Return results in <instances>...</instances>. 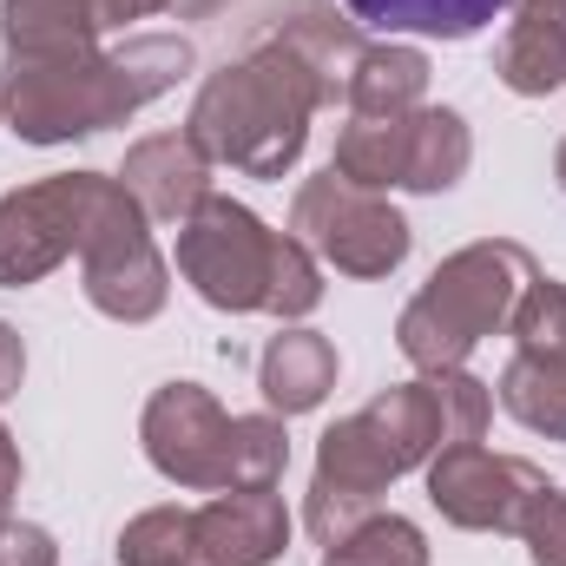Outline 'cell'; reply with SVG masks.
<instances>
[{
    "mask_svg": "<svg viewBox=\"0 0 566 566\" xmlns=\"http://www.w3.org/2000/svg\"><path fill=\"white\" fill-rule=\"evenodd\" d=\"M329 106L323 73L283 40L264 20L251 27L244 53L224 60L218 73H205L185 133L211 165H231L244 178H283L303 145H310V119Z\"/></svg>",
    "mask_w": 566,
    "mask_h": 566,
    "instance_id": "cell-1",
    "label": "cell"
},
{
    "mask_svg": "<svg viewBox=\"0 0 566 566\" xmlns=\"http://www.w3.org/2000/svg\"><path fill=\"white\" fill-rule=\"evenodd\" d=\"M191 66H198V53L185 33H133L113 53L86 46V53L7 60L0 99H7V126L27 145H66L93 139L106 126H126L139 106L171 93Z\"/></svg>",
    "mask_w": 566,
    "mask_h": 566,
    "instance_id": "cell-2",
    "label": "cell"
},
{
    "mask_svg": "<svg viewBox=\"0 0 566 566\" xmlns=\"http://www.w3.org/2000/svg\"><path fill=\"white\" fill-rule=\"evenodd\" d=\"M534 277V258L507 238H481V244H461L454 258L434 264V277L409 296V310L396 316V343L402 356L434 376V369H461L474 356L481 336L507 329L521 290Z\"/></svg>",
    "mask_w": 566,
    "mask_h": 566,
    "instance_id": "cell-3",
    "label": "cell"
},
{
    "mask_svg": "<svg viewBox=\"0 0 566 566\" xmlns=\"http://www.w3.org/2000/svg\"><path fill=\"white\" fill-rule=\"evenodd\" d=\"M80 277H86V303L113 323H151L171 296V271L151 244V218L106 171L93 185V211H86V238H80Z\"/></svg>",
    "mask_w": 566,
    "mask_h": 566,
    "instance_id": "cell-4",
    "label": "cell"
},
{
    "mask_svg": "<svg viewBox=\"0 0 566 566\" xmlns=\"http://www.w3.org/2000/svg\"><path fill=\"white\" fill-rule=\"evenodd\" d=\"M290 231H271L251 205L238 198H205L185 224H178V277L191 283L211 310L224 316H251L271 303V271Z\"/></svg>",
    "mask_w": 566,
    "mask_h": 566,
    "instance_id": "cell-5",
    "label": "cell"
},
{
    "mask_svg": "<svg viewBox=\"0 0 566 566\" xmlns=\"http://www.w3.org/2000/svg\"><path fill=\"white\" fill-rule=\"evenodd\" d=\"M290 238H303L316 251V264H329L343 277H389L409 258V218L382 191L349 185L336 165L303 178V191L290 205Z\"/></svg>",
    "mask_w": 566,
    "mask_h": 566,
    "instance_id": "cell-6",
    "label": "cell"
},
{
    "mask_svg": "<svg viewBox=\"0 0 566 566\" xmlns=\"http://www.w3.org/2000/svg\"><path fill=\"white\" fill-rule=\"evenodd\" d=\"M402 474L396 448L382 441V428L363 409L343 416L336 428H323L316 441V474H310V501H303V527L316 547H336L356 521L376 514V501L389 494V481Z\"/></svg>",
    "mask_w": 566,
    "mask_h": 566,
    "instance_id": "cell-7",
    "label": "cell"
},
{
    "mask_svg": "<svg viewBox=\"0 0 566 566\" xmlns=\"http://www.w3.org/2000/svg\"><path fill=\"white\" fill-rule=\"evenodd\" d=\"M547 488L554 481L534 461L488 454L481 441H454L428 461V501L441 507V521H454L468 534H521Z\"/></svg>",
    "mask_w": 566,
    "mask_h": 566,
    "instance_id": "cell-8",
    "label": "cell"
},
{
    "mask_svg": "<svg viewBox=\"0 0 566 566\" xmlns=\"http://www.w3.org/2000/svg\"><path fill=\"white\" fill-rule=\"evenodd\" d=\"M99 171H53L0 198V290H27L66 258H80Z\"/></svg>",
    "mask_w": 566,
    "mask_h": 566,
    "instance_id": "cell-9",
    "label": "cell"
},
{
    "mask_svg": "<svg viewBox=\"0 0 566 566\" xmlns=\"http://www.w3.org/2000/svg\"><path fill=\"white\" fill-rule=\"evenodd\" d=\"M139 441H145V461L171 488H191V494H218L224 488L231 416L218 409L211 389H198V382L151 389V402H145V416H139Z\"/></svg>",
    "mask_w": 566,
    "mask_h": 566,
    "instance_id": "cell-10",
    "label": "cell"
},
{
    "mask_svg": "<svg viewBox=\"0 0 566 566\" xmlns=\"http://www.w3.org/2000/svg\"><path fill=\"white\" fill-rule=\"evenodd\" d=\"M290 547L277 488H224L198 507V566H271Z\"/></svg>",
    "mask_w": 566,
    "mask_h": 566,
    "instance_id": "cell-11",
    "label": "cell"
},
{
    "mask_svg": "<svg viewBox=\"0 0 566 566\" xmlns=\"http://www.w3.org/2000/svg\"><path fill=\"white\" fill-rule=\"evenodd\" d=\"M119 185L139 198L151 224H185L211 198V158L191 145V133H151L126 151Z\"/></svg>",
    "mask_w": 566,
    "mask_h": 566,
    "instance_id": "cell-12",
    "label": "cell"
},
{
    "mask_svg": "<svg viewBox=\"0 0 566 566\" xmlns=\"http://www.w3.org/2000/svg\"><path fill=\"white\" fill-rule=\"evenodd\" d=\"M507 33L494 53V73L521 99H547L566 80V0H514Z\"/></svg>",
    "mask_w": 566,
    "mask_h": 566,
    "instance_id": "cell-13",
    "label": "cell"
},
{
    "mask_svg": "<svg viewBox=\"0 0 566 566\" xmlns=\"http://www.w3.org/2000/svg\"><path fill=\"white\" fill-rule=\"evenodd\" d=\"M258 389L271 402V416H310L329 402L336 389V343L303 329V323H283L277 336L264 343V363H258Z\"/></svg>",
    "mask_w": 566,
    "mask_h": 566,
    "instance_id": "cell-14",
    "label": "cell"
},
{
    "mask_svg": "<svg viewBox=\"0 0 566 566\" xmlns=\"http://www.w3.org/2000/svg\"><path fill=\"white\" fill-rule=\"evenodd\" d=\"M271 33H283L316 73H323V86H329V106L336 99H349V73H356V60H363V27L349 20V13H336L329 0H277V7H264L258 13Z\"/></svg>",
    "mask_w": 566,
    "mask_h": 566,
    "instance_id": "cell-15",
    "label": "cell"
},
{
    "mask_svg": "<svg viewBox=\"0 0 566 566\" xmlns=\"http://www.w3.org/2000/svg\"><path fill=\"white\" fill-rule=\"evenodd\" d=\"M99 33H106L99 0H0V46H7V60L86 53V46H99Z\"/></svg>",
    "mask_w": 566,
    "mask_h": 566,
    "instance_id": "cell-16",
    "label": "cell"
},
{
    "mask_svg": "<svg viewBox=\"0 0 566 566\" xmlns=\"http://www.w3.org/2000/svg\"><path fill=\"white\" fill-rule=\"evenodd\" d=\"M356 27L376 33H422V40H474L514 0H343Z\"/></svg>",
    "mask_w": 566,
    "mask_h": 566,
    "instance_id": "cell-17",
    "label": "cell"
},
{
    "mask_svg": "<svg viewBox=\"0 0 566 566\" xmlns=\"http://www.w3.org/2000/svg\"><path fill=\"white\" fill-rule=\"evenodd\" d=\"M422 113V106H416ZM416 113H389V119H349L336 133V171L363 191H396L409 178V139H416Z\"/></svg>",
    "mask_w": 566,
    "mask_h": 566,
    "instance_id": "cell-18",
    "label": "cell"
},
{
    "mask_svg": "<svg viewBox=\"0 0 566 566\" xmlns=\"http://www.w3.org/2000/svg\"><path fill=\"white\" fill-rule=\"evenodd\" d=\"M428 93V53L422 46H363L356 73H349V119H389V113H416Z\"/></svg>",
    "mask_w": 566,
    "mask_h": 566,
    "instance_id": "cell-19",
    "label": "cell"
},
{
    "mask_svg": "<svg viewBox=\"0 0 566 566\" xmlns=\"http://www.w3.org/2000/svg\"><path fill=\"white\" fill-rule=\"evenodd\" d=\"M494 396L521 428H534L547 441H566V356H521L514 349Z\"/></svg>",
    "mask_w": 566,
    "mask_h": 566,
    "instance_id": "cell-20",
    "label": "cell"
},
{
    "mask_svg": "<svg viewBox=\"0 0 566 566\" xmlns=\"http://www.w3.org/2000/svg\"><path fill=\"white\" fill-rule=\"evenodd\" d=\"M468 158H474V133L454 106H422L416 113V139H409V178L402 191H448L468 178Z\"/></svg>",
    "mask_w": 566,
    "mask_h": 566,
    "instance_id": "cell-21",
    "label": "cell"
},
{
    "mask_svg": "<svg viewBox=\"0 0 566 566\" xmlns=\"http://www.w3.org/2000/svg\"><path fill=\"white\" fill-rule=\"evenodd\" d=\"M323 566H428V541L402 514H369L336 547H323Z\"/></svg>",
    "mask_w": 566,
    "mask_h": 566,
    "instance_id": "cell-22",
    "label": "cell"
},
{
    "mask_svg": "<svg viewBox=\"0 0 566 566\" xmlns=\"http://www.w3.org/2000/svg\"><path fill=\"white\" fill-rule=\"evenodd\" d=\"M290 468V434L283 416H231V454H224V488H277ZM218 488V494H224Z\"/></svg>",
    "mask_w": 566,
    "mask_h": 566,
    "instance_id": "cell-23",
    "label": "cell"
},
{
    "mask_svg": "<svg viewBox=\"0 0 566 566\" xmlns=\"http://www.w3.org/2000/svg\"><path fill=\"white\" fill-rule=\"evenodd\" d=\"M126 566H198V514L185 507H145L119 527Z\"/></svg>",
    "mask_w": 566,
    "mask_h": 566,
    "instance_id": "cell-24",
    "label": "cell"
},
{
    "mask_svg": "<svg viewBox=\"0 0 566 566\" xmlns=\"http://www.w3.org/2000/svg\"><path fill=\"white\" fill-rule=\"evenodd\" d=\"M507 336H514L521 356H566V283L534 271L514 316H507Z\"/></svg>",
    "mask_w": 566,
    "mask_h": 566,
    "instance_id": "cell-25",
    "label": "cell"
},
{
    "mask_svg": "<svg viewBox=\"0 0 566 566\" xmlns=\"http://www.w3.org/2000/svg\"><path fill=\"white\" fill-rule=\"evenodd\" d=\"M316 303H323V264H316V251H310L303 238H283L277 271H271V303H264V316H277V323H303Z\"/></svg>",
    "mask_w": 566,
    "mask_h": 566,
    "instance_id": "cell-26",
    "label": "cell"
},
{
    "mask_svg": "<svg viewBox=\"0 0 566 566\" xmlns=\"http://www.w3.org/2000/svg\"><path fill=\"white\" fill-rule=\"evenodd\" d=\"M521 541H527L534 566H566V494H560V488H547V494L534 501V514H527Z\"/></svg>",
    "mask_w": 566,
    "mask_h": 566,
    "instance_id": "cell-27",
    "label": "cell"
},
{
    "mask_svg": "<svg viewBox=\"0 0 566 566\" xmlns=\"http://www.w3.org/2000/svg\"><path fill=\"white\" fill-rule=\"evenodd\" d=\"M0 566H60V547H53L46 527L0 514Z\"/></svg>",
    "mask_w": 566,
    "mask_h": 566,
    "instance_id": "cell-28",
    "label": "cell"
},
{
    "mask_svg": "<svg viewBox=\"0 0 566 566\" xmlns=\"http://www.w3.org/2000/svg\"><path fill=\"white\" fill-rule=\"evenodd\" d=\"M20 376H27V343H20V329L0 316V402L20 396Z\"/></svg>",
    "mask_w": 566,
    "mask_h": 566,
    "instance_id": "cell-29",
    "label": "cell"
},
{
    "mask_svg": "<svg viewBox=\"0 0 566 566\" xmlns=\"http://www.w3.org/2000/svg\"><path fill=\"white\" fill-rule=\"evenodd\" d=\"M178 0H99V20H106V33L113 27H126V20H151V13H171Z\"/></svg>",
    "mask_w": 566,
    "mask_h": 566,
    "instance_id": "cell-30",
    "label": "cell"
},
{
    "mask_svg": "<svg viewBox=\"0 0 566 566\" xmlns=\"http://www.w3.org/2000/svg\"><path fill=\"white\" fill-rule=\"evenodd\" d=\"M13 494H20V448H13V434L0 428V514L13 507Z\"/></svg>",
    "mask_w": 566,
    "mask_h": 566,
    "instance_id": "cell-31",
    "label": "cell"
},
{
    "mask_svg": "<svg viewBox=\"0 0 566 566\" xmlns=\"http://www.w3.org/2000/svg\"><path fill=\"white\" fill-rule=\"evenodd\" d=\"M218 7H231V0H178V13H185V20H211Z\"/></svg>",
    "mask_w": 566,
    "mask_h": 566,
    "instance_id": "cell-32",
    "label": "cell"
},
{
    "mask_svg": "<svg viewBox=\"0 0 566 566\" xmlns=\"http://www.w3.org/2000/svg\"><path fill=\"white\" fill-rule=\"evenodd\" d=\"M554 178H560V191H566V139H560V151H554Z\"/></svg>",
    "mask_w": 566,
    "mask_h": 566,
    "instance_id": "cell-33",
    "label": "cell"
},
{
    "mask_svg": "<svg viewBox=\"0 0 566 566\" xmlns=\"http://www.w3.org/2000/svg\"><path fill=\"white\" fill-rule=\"evenodd\" d=\"M0 119H7V99H0Z\"/></svg>",
    "mask_w": 566,
    "mask_h": 566,
    "instance_id": "cell-34",
    "label": "cell"
}]
</instances>
